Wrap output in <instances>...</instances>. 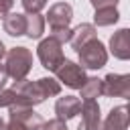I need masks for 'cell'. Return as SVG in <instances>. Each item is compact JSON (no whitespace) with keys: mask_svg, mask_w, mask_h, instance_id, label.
Masks as SVG:
<instances>
[{"mask_svg":"<svg viewBox=\"0 0 130 130\" xmlns=\"http://www.w3.org/2000/svg\"><path fill=\"white\" fill-rule=\"evenodd\" d=\"M71 18H73V8L67 2H57L47 12V22L51 28H69Z\"/></svg>","mask_w":130,"mask_h":130,"instance_id":"9c48e42d","label":"cell"},{"mask_svg":"<svg viewBox=\"0 0 130 130\" xmlns=\"http://www.w3.org/2000/svg\"><path fill=\"white\" fill-rule=\"evenodd\" d=\"M104 130H128V106L126 104L110 110L104 122Z\"/></svg>","mask_w":130,"mask_h":130,"instance_id":"7c38bea8","label":"cell"},{"mask_svg":"<svg viewBox=\"0 0 130 130\" xmlns=\"http://www.w3.org/2000/svg\"><path fill=\"white\" fill-rule=\"evenodd\" d=\"M110 53L116 59H130V30L128 28H120L110 37Z\"/></svg>","mask_w":130,"mask_h":130,"instance_id":"30bf717a","label":"cell"},{"mask_svg":"<svg viewBox=\"0 0 130 130\" xmlns=\"http://www.w3.org/2000/svg\"><path fill=\"white\" fill-rule=\"evenodd\" d=\"M104 91V87H102V79H98V77H87L85 81H83V85L79 87V98L83 100V102H95L100 95H104L102 93Z\"/></svg>","mask_w":130,"mask_h":130,"instance_id":"9a60e30c","label":"cell"},{"mask_svg":"<svg viewBox=\"0 0 130 130\" xmlns=\"http://www.w3.org/2000/svg\"><path fill=\"white\" fill-rule=\"evenodd\" d=\"M89 4L98 10V8H106V6H116L118 0H89Z\"/></svg>","mask_w":130,"mask_h":130,"instance_id":"603a6c76","label":"cell"},{"mask_svg":"<svg viewBox=\"0 0 130 130\" xmlns=\"http://www.w3.org/2000/svg\"><path fill=\"white\" fill-rule=\"evenodd\" d=\"M12 4H14V0H0V20L12 10Z\"/></svg>","mask_w":130,"mask_h":130,"instance_id":"7402d4cb","label":"cell"},{"mask_svg":"<svg viewBox=\"0 0 130 130\" xmlns=\"http://www.w3.org/2000/svg\"><path fill=\"white\" fill-rule=\"evenodd\" d=\"M102 87H104V95L110 98H130V75L128 73H108L102 79Z\"/></svg>","mask_w":130,"mask_h":130,"instance_id":"52a82bcc","label":"cell"},{"mask_svg":"<svg viewBox=\"0 0 130 130\" xmlns=\"http://www.w3.org/2000/svg\"><path fill=\"white\" fill-rule=\"evenodd\" d=\"M16 104V95L12 89H0V108H12Z\"/></svg>","mask_w":130,"mask_h":130,"instance_id":"ffe728a7","label":"cell"},{"mask_svg":"<svg viewBox=\"0 0 130 130\" xmlns=\"http://www.w3.org/2000/svg\"><path fill=\"white\" fill-rule=\"evenodd\" d=\"M77 55H79V65L83 69H102L108 61V51H106L104 43L98 39L87 41L77 51Z\"/></svg>","mask_w":130,"mask_h":130,"instance_id":"277c9868","label":"cell"},{"mask_svg":"<svg viewBox=\"0 0 130 130\" xmlns=\"http://www.w3.org/2000/svg\"><path fill=\"white\" fill-rule=\"evenodd\" d=\"M4 57H6V47H4V43L0 41V65L4 63Z\"/></svg>","mask_w":130,"mask_h":130,"instance_id":"d4e9b609","label":"cell"},{"mask_svg":"<svg viewBox=\"0 0 130 130\" xmlns=\"http://www.w3.org/2000/svg\"><path fill=\"white\" fill-rule=\"evenodd\" d=\"M91 39H95V26L93 24H87V22H81L79 26H75L73 30H71V39H69V43H71V47L75 49V51H79L87 41H91Z\"/></svg>","mask_w":130,"mask_h":130,"instance_id":"5bb4252c","label":"cell"},{"mask_svg":"<svg viewBox=\"0 0 130 130\" xmlns=\"http://www.w3.org/2000/svg\"><path fill=\"white\" fill-rule=\"evenodd\" d=\"M2 26H4V32H6V35H10V37H20V35H24V30H26V14L8 12V14L2 18Z\"/></svg>","mask_w":130,"mask_h":130,"instance_id":"4fadbf2b","label":"cell"},{"mask_svg":"<svg viewBox=\"0 0 130 130\" xmlns=\"http://www.w3.org/2000/svg\"><path fill=\"white\" fill-rule=\"evenodd\" d=\"M6 81H8V75H6V71H4V63H2V65H0V89H4Z\"/></svg>","mask_w":130,"mask_h":130,"instance_id":"cb8c5ba5","label":"cell"},{"mask_svg":"<svg viewBox=\"0 0 130 130\" xmlns=\"http://www.w3.org/2000/svg\"><path fill=\"white\" fill-rule=\"evenodd\" d=\"M81 114V124L77 126V130H104V122H102V114H100V104L98 102H83L79 108Z\"/></svg>","mask_w":130,"mask_h":130,"instance_id":"ba28073f","label":"cell"},{"mask_svg":"<svg viewBox=\"0 0 130 130\" xmlns=\"http://www.w3.org/2000/svg\"><path fill=\"white\" fill-rule=\"evenodd\" d=\"M61 47H63V45L57 43L53 37H47V39H43V41L39 43V47H37V55H39L41 65H43L47 71H57L59 65L65 61V57H63V49H61Z\"/></svg>","mask_w":130,"mask_h":130,"instance_id":"5b68a950","label":"cell"},{"mask_svg":"<svg viewBox=\"0 0 130 130\" xmlns=\"http://www.w3.org/2000/svg\"><path fill=\"white\" fill-rule=\"evenodd\" d=\"M20 2H22V8L26 10V14H39L47 6V0H20Z\"/></svg>","mask_w":130,"mask_h":130,"instance_id":"ac0fdd59","label":"cell"},{"mask_svg":"<svg viewBox=\"0 0 130 130\" xmlns=\"http://www.w3.org/2000/svg\"><path fill=\"white\" fill-rule=\"evenodd\" d=\"M43 124H45L43 116L37 114L32 108L12 106V108H10V116H8L6 130H41Z\"/></svg>","mask_w":130,"mask_h":130,"instance_id":"3957f363","label":"cell"},{"mask_svg":"<svg viewBox=\"0 0 130 130\" xmlns=\"http://www.w3.org/2000/svg\"><path fill=\"white\" fill-rule=\"evenodd\" d=\"M12 91L16 95L14 106H24V108H35L37 104H43L47 98L59 95L61 93V83L53 77H41L37 81L20 79L14 81Z\"/></svg>","mask_w":130,"mask_h":130,"instance_id":"6da1fadb","label":"cell"},{"mask_svg":"<svg viewBox=\"0 0 130 130\" xmlns=\"http://www.w3.org/2000/svg\"><path fill=\"white\" fill-rule=\"evenodd\" d=\"M41 130H67V122H63V120H57V118H55V120L45 122Z\"/></svg>","mask_w":130,"mask_h":130,"instance_id":"44dd1931","label":"cell"},{"mask_svg":"<svg viewBox=\"0 0 130 130\" xmlns=\"http://www.w3.org/2000/svg\"><path fill=\"white\" fill-rule=\"evenodd\" d=\"M79 108H81V100L75 98V95H63L57 100L55 104V114H57V120H71L79 114Z\"/></svg>","mask_w":130,"mask_h":130,"instance_id":"8fae6325","label":"cell"},{"mask_svg":"<svg viewBox=\"0 0 130 130\" xmlns=\"http://www.w3.org/2000/svg\"><path fill=\"white\" fill-rule=\"evenodd\" d=\"M0 130H6V124H4V120L0 118Z\"/></svg>","mask_w":130,"mask_h":130,"instance_id":"484cf974","label":"cell"},{"mask_svg":"<svg viewBox=\"0 0 130 130\" xmlns=\"http://www.w3.org/2000/svg\"><path fill=\"white\" fill-rule=\"evenodd\" d=\"M30 69H32V53L26 47H14V49L6 51L4 71L10 79H14V81L26 79Z\"/></svg>","mask_w":130,"mask_h":130,"instance_id":"7a4b0ae2","label":"cell"},{"mask_svg":"<svg viewBox=\"0 0 130 130\" xmlns=\"http://www.w3.org/2000/svg\"><path fill=\"white\" fill-rule=\"evenodd\" d=\"M49 37H53L57 43H69V39H71V28H51V35Z\"/></svg>","mask_w":130,"mask_h":130,"instance_id":"d6986e66","label":"cell"},{"mask_svg":"<svg viewBox=\"0 0 130 130\" xmlns=\"http://www.w3.org/2000/svg\"><path fill=\"white\" fill-rule=\"evenodd\" d=\"M45 32V18L41 14H26V30L24 35L28 39H41Z\"/></svg>","mask_w":130,"mask_h":130,"instance_id":"e0dca14e","label":"cell"},{"mask_svg":"<svg viewBox=\"0 0 130 130\" xmlns=\"http://www.w3.org/2000/svg\"><path fill=\"white\" fill-rule=\"evenodd\" d=\"M120 18V12L116 10V6H106V8H98L93 12V22L98 26H110L116 24Z\"/></svg>","mask_w":130,"mask_h":130,"instance_id":"2e32d148","label":"cell"},{"mask_svg":"<svg viewBox=\"0 0 130 130\" xmlns=\"http://www.w3.org/2000/svg\"><path fill=\"white\" fill-rule=\"evenodd\" d=\"M55 73H57V81H59V83H65V85L71 87V89H79V87L83 85V81L87 79L85 69H83L79 63L69 61V59H65Z\"/></svg>","mask_w":130,"mask_h":130,"instance_id":"8992f818","label":"cell"}]
</instances>
